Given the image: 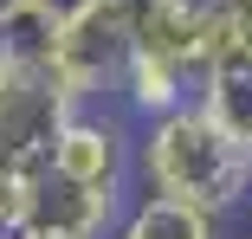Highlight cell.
Masks as SVG:
<instances>
[{
	"label": "cell",
	"mask_w": 252,
	"mask_h": 239,
	"mask_svg": "<svg viewBox=\"0 0 252 239\" xmlns=\"http://www.w3.org/2000/svg\"><path fill=\"white\" fill-rule=\"evenodd\" d=\"M7 239H78V233H59V226H20V233H7Z\"/></svg>",
	"instance_id": "9"
},
{
	"label": "cell",
	"mask_w": 252,
	"mask_h": 239,
	"mask_svg": "<svg viewBox=\"0 0 252 239\" xmlns=\"http://www.w3.org/2000/svg\"><path fill=\"white\" fill-rule=\"evenodd\" d=\"M214 7H220V0H129L136 52L200 84V78H207V26H214Z\"/></svg>",
	"instance_id": "5"
},
{
	"label": "cell",
	"mask_w": 252,
	"mask_h": 239,
	"mask_svg": "<svg viewBox=\"0 0 252 239\" xmlns=\"http://www.w3.org/2000/svg\"><path fill=\"white\" fill-rule=\"evenodd\" d=\"M59 26H65V0H0V59L52 71Z\"/></svg>",
	"instance_id": "6"
},
{
	"label": "cell",
	"mask_w": 252,
	"mask_h": 239,
	"mask_svg": "<svg viewBox=\"0 0 252 239\" xmlns=\"http://www.w3.org/2000/svg\"><path fill=\"white\" fill-rule=\"evenodd\" d=\"M110 239H226V226L207 220V213H194V207H181V201L136 194V201L123 207V220H117Z\"/></svg>",
	"instance_id": "7"
},
{
	"label": "cell",
	"mask_w": 252,
	"mask_h": 239,
	"mask_svg": "<svg viewBox=\"0 0 252 239\" xmlns=\"http://www.w3.org/2000/svg\"><path fill=\"white\" fill-rule=\"evenodd\" d=\"M200 110H207L239 149H252V71H214L200 84Z\"/></svg>",
	"instance_id": "8"
},
{
	"label": "cell",
	"mask_w": 252,
	"mask_h": 239,
	"mask_svg": "<svg viewBox=\"0 0 252 239\" xmlns=\"http://www.w3.org/2000/svg\"><path fill=\"white\" fill-rule=\"evenodd\" d=\"M45 175L84 187V194L129 201V187H136V123L123 110H71L65 129L52 136Z\"/></svg>",
	"instance_id": "3"
},
{
	"label": "cell",
	"mask_w": 252,
	"mask_h": 239,
	"mask_svg": "<svg viewBox=\"0 0 252 239\" xmlns=\"http://www.w3.org/2000/svg\"><path fill=\"white\" fill-rule=\"evenodd\" d=\"M136 194L181 201L226 226L252 201V155L200 104H188L175 117H156L136 129Z\"/></svg>",
	"instance_id": "1"
},
{
	"label": "cell",
	"mask_w": 252,
	"mask_h": 239,
	"mask_svg": "<svg viewBox=\"0 0 252 239\" xmlns=\"http://www.w3.org/2000/svg\"><path fill=\"white\" fill-rule=\"evenodd\" d=\"M129 59H136L129 0H65L52 78H59L65 97H71V110H117Z\"/></svg>",
	"instance_id": "2"
},
{
	"label": "cell",
	"mask_w": 252,
	"mask_h": 239,
	"mask_svg": "<svg viewBox=\"0 0 252 239\" xmlns=\"http://www.w3.org/2000/svg\"><path fill=\"white\" fill-rule=\"evenodd\" d=\"M71 97L52 71L0 59V168H39L52 155V136L65 129Z\"/></svg>",
	"instance_id": "4"
},
{
	"label": "cell",
	"mask_w": 252,
	"mask_h": 239,
	"mask_svg": "<svg viewBox=\"0 0 252 239\" xmlns=\"http://www.w3.org/2000/svg\"><path fill=\"white\" fill-rule=\"evenodd\" d=\"M246 155H252V149H246Z\"/></svg>",
	"instance_id": "11"
},
{
	"label": "cell",
	"mask_w": 252,
	"mask_h": 239,
	"mask_svg": "<svg viewBox=\"0 0 252 239\" xmlns=\"http://www.w3.org/2000/svg\"><path fill=\"white\" fill-rule=\"evenodd\" d=\"M239 239H252V233H239Z\"/></svg>",
	"instance_id": "10"
}]
</instances>
